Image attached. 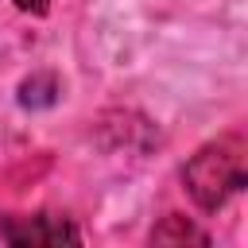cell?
Instances as JSON below:
<instances>
[{
  "label": "cell",
  "instance_id": "1",
  "mask_svg": "<svg viewBox=\"0 0 248 248\" xmlns=\"http://www.w3.org/2000/svg\"><path fill=\"white\" fill-rule=\"evenodd\" d=\"M182 186L198 209L217 213L232 194L248 186V147L240 136H221L190 155L182 167Z\"/></svg>",
  "mask_w": 248,
  "mask_h": 248
},
{
  "label": "cell",
  "instance_id": "2",
  "mask_svg": "<svg viewBox=\"0 0 248 248\" xmlns=\"http://www.w3.org/2000/svg\"><path fill=\"white\" fill-rule=\"evenodd\" d=\"M0 240L27 248V244H81V229L54 213H12L0 217Z\"/></svg>",
  "mask_w": 248,
  "mask_h": 248
},
{
  "label": "cell",
  "instance_id": "3",
  "mask_svg": "<svg viewBox=\"0 0 248 248\" xmlns=\"http://www.w3.org/2000/svg\"><path fill=\"white\" fill-rule=\"evenodd\" d=\"M151 244H209V236H205L198 225H190L186 217L170 213V217H163V221L151 229Z\"/></svg>",
  "mask_w": 248,
  "mask_h": 248
},
{
  "label": "cell",
  "instance_id": "4",
  "mask_svg": "<svg viewBox=\"0 0 248 248\" xmlns=\"http://www.w3.org/2000/svg\"><path fill=\"white\" fill-rule=\"evenodd\" d=\"M54 97H58V81H54L50 74H35V78H27V81L19 85V105H23V108L54 105Z\"/></svg>",
  "mask_w": 248,
  "mask_h": 248
},
{
  "label": "cell",
  "instance_id": "5",
  "mask_svg": "<svg viewBox=\"0 0 248 248\" xmlns=\"http://www.w3.org/2000/svg\"><path fill=\"white\" fill-rule=\"evenodd\" d=\"M19 12H27V16H46L50 12V0H12Z\"/></svg>",
  "mask_w": 248,
  "mask_h": 248
}]
</instances>
